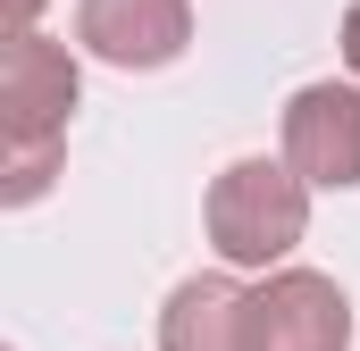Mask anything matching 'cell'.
I'll use <instances>...</instances> for the list:
<instances>
[{
	"instance_id": "obj_1",
	"label": "cell",
	"mask_w": 360,
	"mask_h": 351,
	"mask_svg": "<svg viewBox=\"0 0 360 351\" xmlns=\"http://www.w3.org/2000/svg\"><path fill=\"white\" fill-rule=\"evenodd\" d=\"M310 226V192H302V168L285 159H235V168L210 184V243L218 260L235 267H269L302 243Z\"/></svg>"
},
{
	"instance_id": "obj_2",
	"label": "cell",
	"mask_w": 360,
	"mask_h": 351,
	"mask_svg": "<svg viewBox=\"0 0 360 351\" xmlns=\"http://www.w3.org/2000/svg\"><path fill=\"white\" fill-rule=\"evenodd\" d=\"M68 109H76V59H68L59 42H42V34H8V59H0L8 159H17V151H59Z\"/></svg>"
},
{
	"instance_id": "obj_3",
	"label": "cell",
	"mask_w": 360,
	"mask_h": 351,
	"mask_svg": "<svg viewBox=\"0 0 360 351\" xmlns=\"http://www.w3.org/2000/svg\"><path fill=\"white\" fill-rule=\"evenodd\" d=\"M243 335H252V351H344L352 343V301H344L335 276L285 267V276H269L252 293Z\"/></svg>"
},
{
	"instance_id": "obj_4",
	"label": "cell",
	"mask_w": 360,
	"mask_h": 351,
	"mask_svg": "<svg viewBox=\"0 0 360 351\" xmlns=\"http://www.w3.org/2000/svg\"><path fill=\"white\" fill-rule=\"evenodd\" d=\"M285 159L302 168V184H327V192L360 184V92L302 84L285 100Z\"/></svg>"
},
{
	"instance_id": "obj_5",
	"label": "cell",
	"mask_w": 360,
	"mask_h": 351,
	"mask_svg": "<svg viewBox=\"0 0 360 351\" xmlns=\"http://www.w3.org/2000/svg\"><path fill=\"white\" fill-rule=\"evenodd\" d=\"M76 42L92 59H109V67H168L193 42V8L184 0H84Z\"/></svg>"
},
{
	"instance_id": "obj_6",
	"label": "cell",
	"mask_w": 360,
	"mask_h": 351,
	"mask_svg": "<svg viewBox=\"0 0 360 351\" xmlns=\"http://www.w3.org/2000/svg\"><path fill=\"white\" fill-rule=\"evenodd\" d=\"M243 310L252 293H235L226 276H184L160 310V351H252Z\"/></svg>"
},
{
	"instance_id": "obj_7",
	"label": "cell",
	"mask_w": 360,
	"mask_h": 351,
	"mask_svg": "<svg viewBox=\"0 0 360 351\" xmlns=\"http://www.w3.org/2000/svg\"><path fill=\"white\" fill-rule=\"evenodd\" d=\"M344 59H352V76H360V0H352V17H344Z\"/></svg>"
},
{
	"instance_id": "obj_8",
	"label": "cell",
	"mask_w": 360,
	"mask_h": 351,
	"mask_svg": "<svg viewBox=\"0 0 360 351\" xmlns=\"http://www.w3.org/2000/svg\"><path fill=\"white\" fill-rule=\"evenodd\" d=\"M42 0H8V34H25V17H34Z\"/></svg>"
}]
</instances>
